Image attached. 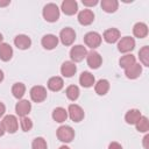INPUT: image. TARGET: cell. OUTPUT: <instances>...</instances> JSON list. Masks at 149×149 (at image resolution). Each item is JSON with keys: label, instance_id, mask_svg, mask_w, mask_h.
<instances>
[{"label": "cell", "instance_id": "6da1fadb", "mask_svg": "<svg viewBox=\"0 0 149 149\" xmlns=\"http://www.w3.org/2000/svg\"><path fill=\"white\" fill-rule=\"evenodd\" d=\"M43 17L48 22H55L59 17V9L55 3H48L43 8Z\"/></svg>", "mask_w": 149, "mask_h": 149}, {"label": "cell", "instance_id": "7a4b0ae2", "mask_svg": "<svg viewBox=\"0 0 149 149\" xmlns=\"http://www.w3.org/2000/svg\"><path fill=\"white\" fill-rule=\"evenodd\" d=\"M57 137L62 142H71L74 137V130L70 126H61L57 129Z\"/></svg>", "mask_w": 149, "mask_h": 149}, {"label": "cell", "instance_id": "3957f363", "mask_svg": "<svg viewBox=\"0 0 149 149\" xmlns=\"http://www.w3.org/2000/svg\"><path fill=\"white\" fill-rule=\"evenodd\" d=\"M30 98L35 102H42L47 98V90L41 85H36L30 90Z\"/></svg>", "mask_w": 149, "mask_h": 149}, {"label": "cell", "instance_id": "277c9868", "mask_svg": "<svg viewBox=\"0 0 149 149\" xmlns=\"http://www.w3.org/2000/svg\"><path fill=\"white\" fill-rule=\"evenodd\" d=\"M59 38L64 45H71L76 40V33L72 28H64L59 34Z\"/></svg>", "mask_w": 149, "mask_h": 149}, {"label": "cell", "instance_id": "5b68a950", "mask_svg": "<svg viewBox=\"0 0 149 149\" xmlns=\"http://www.w3.org/2000/svg\"><path fill=\"white\" fill-rule=\"evenodd\" d=\"M68 113H69L70 119H71L72 121H74V122H79V121H81V120L84 119V111H83V108H81L79 105L71 104V105L69 106Z\"/></svg>", "mask_w": 149, "mask_h": 149}, {"label": "cell", "instance_id": "8992f818", "mask_svg": "<svg viewBox=\"0 0 149 149\" xmlns=\"http://www.w3.org/2000/svg\"><path fill=\"white\" fill-rule=\"evenodd\" d=\"M135 48V41L133 37L125 36L118 43V49L120 52H129Z\"/></svg>", "mask_w": 149, "mask_h": 149}, {"label": "cell", "instance_id": "52a82bcc", "mask_svg": "<svg viewBox=\"0 0 149 149\" xmlns=\"http://www.w3.org/2000/svg\"><path fill=\"white\" fill-rule=\"evenodd\" d=\"M84 41H85V43H86L87 47H90L91 49H94V48H97V47L100 45V43H101V36L98 33H95V31H90V33H87L85 35Z\"/></svg>", "mask_w": 149, "mask_h": 149}, {"label": "cell", "instance_id": "ba28073f", "mask_svg": "<svg viewBox=\"0 0 149 149\" xmlns=\"http://www.w3.org/2000/svg\"><path fill=\"white\" fill-rule=\"evenodd\" d=\"M1 122H2L6 132L13 134L17 130V119L14 115H6Z\"/></svg>", "mask_w": 149, "mask_h": 149}, {"label": "cell", "instance_id": "9c48e42d", "mask_svg": "<svg viewBox=\"0 0 149 149\" xmlns=\"http://www.w3.org/2000/svg\"><path fill=\"white\" fill-rule=\"evenodd\" d=\"M86 55H87V51H86L85 47H83V45H80V44L72 47V49H71V51H70V57H71V59L74 61V62H80V61H83L84 57H86Z\"/></svg>", "mask_w": 149, "mask_h": 149}, {"label": "cell", "instance_id": "30bf717a", "mask_svg": "<svg viewBox=\"0 0 149 149\" xmlns=\"http://www.w3.org/2000/svg\"><path fill=\"white\" fill-rule=\"evenodd\" d=\"M86 57H87V64H88V66L91 69H98L101 65V63H102L101 56L97 51H94V50L90 51L86 55Z\"/></svg>", "mask_w": 149, "mask_h": 149}, {"label": "cell", "instance_id": "8fae6325", "mask_svg": "<svg viewBox=\"0 0 149 149\" xmlns=\"http://www.w3.org/2000/svg\"><path fill=\"white\" fill-rule=\"evenodd\" d=\"M94 20V14L91 9H84L78 14V21L83 26H88L93 22Z\"/></svg>", "mask_w": 149, "mask_h": 149}, {"label": "cell", "instance_id": "7c38bea8", "mask_svg": "<svg viewBox=\"0 0 149 149\" xmlns=\"http://www.w3.org/2000/svg\"><path fill=\"white\" fill-rule=\"evenodd\" d=\"M31 109V104L28 101V100H20L16 106H15V111H16V114L19 116H26Z\"/></svg>", "mask_w": 149, "mask_h": 149}, {"label": "cell", "instance_id": "4fadbf2b", "mask_svg": "<svg viewBox=\"0 0 149 149\" xmlns=\"http://www.w3.org/2000/svg\"><path fill=\"white\" fill-rule=\"evenodd\" d=\"M41 42H42V45L45 49L51 50V49H54V48L57 47V44H58V37H56L52 34H48V35H44L42 37V41Z\"/></svg>", "mask_w": 149, "mask_h": 149}, {"label": "cell", "instance_id": "5bb4252c", "mask_svg": "<svg viewBox=\"0 0 149 149\" xmlns=\"http://www.w3.org/2000/svg\"><path fill=\"white\" fill-rule=\"evenodd\" d=\"M62 10L66 15H73L78 10V5L74 0H65L62 2Z\"/></svg>", "mask_w": 149, "mask_h": 149}, {"label": "cell", "instance_id": "9a60e30c", "mask_svg": "<svg viewBox=\"0 0 149 149\" xmlns=\"http://www.w3.org/2000/svg\"><path fill=\"white\" fill-rule=\"evenodd\" d=\"M120 38V31L116 28H109L104 33V40L107 43H115Z\"/></svg>", "mask_w": 149, "mask_h": 149}, {"label": "cell", "instance_id": "2e32d148", "mask_svg": "<svg viewBox=\"0 0 149 149\" xmlns=\"http://www.w3.org/2000/svg\"><path fill=\"white\" fill-rule=\"evenodd\" d=\"M141 72H142V66H141L140 64H137V63L133 64L132 66H129V68H127V69L125 70V74H126V77L129 78V79H135V78H137V77L141 74Z\"/></svg>", "mask_w": 149, "mask_h": 149}, {"label": "cell", "instance_id": "e0dca14e", "mask_svg": "<svg viewBox=\"0 0 149 149\" xmlns=\"http://www.w3.org/2000/svg\"><path fill=\"white\" fill-rule=\"evenodd\" d=\"M14 43L15 45L21 49V50H24V49H28L31 44V40L27 36V35H17L14 40Z\"/></svg>", "mask_w": 149, "mask_h": 149}, {"label": "cell", "instance_id": "ac0fdd59", "mask_svg": "<svg viewBox=\"0 0 149 149\" xmlns=\"http://www.w3.org/2000/svg\"><path fill=\"white\" fill-rule=\"evenodd\" d=\"M77 71V68L74 65V63L72 62H64L62 64V68H61V72L64 77H72Z\"/></svg>", "mask_w": 149, "mask_h": 149}, {"label": "cell", "instance_id": "d6986e66", "mask_svg": "<svg viewBox=\"0 0 149 149\" xmlns=\"http://www.w3.org/2000/svg\"><path fill=\"white\" fill-rule=\"evenodd\" d=\"M13 56V49L9 44L7 43H1L0 44V59L3 62H7L12 58Z\"/></svg>", "mask_w": 149, "mask_h": 149}, {"label": "cell", "instance_id": "ffe728a7", "mask_svg": "<svg viewBox=\"0 0 149 149\" xmlns=\"http://www.w3.org/2000/svg\"><path fill=\"white\" fill-rule=\"evenodd\" d=\"M141 116L142 115H141V112L139 109H129L125 115V120L129 125H135Z\"/></svg>", "mask_w": 149, "mask_h": 149}, {"label": "cell", "instance_id": "44dd1931", "mask_svg": "<svg viewBox=\"0 0 149 149\" xmlns=\"http://www.w3.org/2000/svg\"><path fill=\"white\" fill-rule=\"evenodd\" d=\"M133 33H134V35H135L136 37H139V38H143V37H146V36L148 35V27H147L146 23H143V22H139V23H136V24L134 26V28H133Z\"/></svg>", "mask_w": 149, "mask_h": 149}, {"label": "cell", "instance_id": "7402d4cb", "mask_svg": "<svg viewBox=\"0 0 149 149\" xmlns=\"http://www.w3.org/2000/svg\"><path fill=\"white\" fill-rule=\"evenodd\" d=\"M79 83L84 87H91L94 84V77H93L92 73H90L87 71H84L79 77Z\"/></svg>", "mask_w": 149, "mask_h": 149}, {"label": "cell", "instance_id": "603a6c76", "mask_svg": "<svg viewBox=\"0 0 149 149\" xmlns=\"http://www.w3.org/2000/svg\"><path fill=\"white\" fill-rule=\"evenodd\" d=\"M63 85H64L63 79H62L61 77H57V76L51 77V78L48 80V87H49V90L55 91V92H56V91L62 90Z\"/></svg>", "mask_w": 149, "mask_h": 149}, {"label": "cell", "instance_id": "cb8c5ba5", "mask_svg": "<svg viewBox=\"0 0 149 149\" xmlns=\"http://www.w3.org/2000/svg\"><path fill=\"white\" fill-rule=\"evenodd\" d=\"M52 118L56 122H64L68 118V111H65L63 107H57L52 112Z\"/></svg>", "mask_w": 149, "mask_h": 149}, {"label": "cell", "instance_id": "d4e9b609", "mask_svg": "<svg viewBox=\"0 0 149 149\" xmlns=\"http://www.w3.org/2000/svg\"><path fill=\"white\" fill-rule=\"evenodd\" d=\"M118 1L116 0H102L101 1V8L106 13H114L118 9Z\"/></svg>", "mask_w": 149, "mask_h": 149}, {"label": "cell", "instance_id": "484cf974", "mask_svg": "<svg viewBox=\"0 0 149 149\" xmlns=\"http://www.w3.org/2000/svg\"><path fill=\"white\" fill-rule=\"evenodd\" d=\"M95 92H97V94H99V95H105L107 92H108V90H109V83H108V80H106V79H100L97 84H95Z\"/></svg>", "mask_w": 149, "mask_h": 149}, {"label": "cell", "instance_id": "4316f807", "mask_svg": "<svg viewBox=\"0 0 149 149\" xmlns=\"http://www.w3.org/2000/svg\"><path fill=\"white\" fill-rule=\"evenodd\" d=\"M119 63H120V66L126 70L127 68H129L133 64H135V56H133L132 54L130 55H125V56H122L120 58V62Z\"/></svg>", "mask_w": 149, "mask_h": 149}, {"label": "cell", "instance_id": "83f0119b", "mask_svg": "<svg viewBox=\"0 0 149 149\" xmlns=\"http://www.w3.org/2000/svg\"><path fill=\"white\" fill-rule=\"evenodd\" d=\"M24 92H26V86H24V84H22V83H16V84H14L13 87H12V93H13V95H14L15 98H17V99L22 98L23 94H24Z\"/></svg>", "mask_w": 149, "mask_h": 149}, {"label": "cell", "instance_id": "f1b7e54d", "mask_svg": "<svg viewBox=\"0 0 149 149\" xmlns=\"http://www.w3.org/2000/svg\"><path fill=\"white\" fill-rule=\"evenodd\" d=\"M135 125H136V129L140 133H146L149 130V120L147 116H141Z\"/></svg>", "mask_w": 149, "mask_h": 149}, {"label": "cell", "instance_id": "f546056e", "mask_svg": "<svg viewBox=\"0 0 149 149\" xmlns=\"http://www.w3.org/2000/svg\"><path fill=\"white\" fill-rule=\"evenodd\" d=\"M139 57H140V61L142 62L143 65L146 66H149V47H143L142 49H140L139 51Z\"/></svg>", "mask_w": 149, "mask_h": 149}, {"label": "cell", "instance_id": "4dcf8cb0", "mask_svg": "<svg viewBox=\"0 0 149 149\" xmlns=\"http://www.w3.org/2000/svg\"><path fill=\"white\" fill-rule=\"evenodd\" d=\"M66 97L70 100H76L79 97V88L76 85H70L66 88Z\"/></svg>", "mask_w": 149, "mask_h": 149}, {"label": "cell", "instance_id": "1f68e13d", "mask_svg": "<svg viewBox=\"0 0 149 149\" xmlns=\"http://www.w3.org/2000/svg\"><path fill=\"white\" fill-rule=\"evenodd\" d=\"M33 149H47V142L43 137H36L31 144Z\"/></svg>", "mask_w": 149, "mask_h": 149}, {"label": "cell", "instance_id": "d6a6232c", "mask_svg": "<svg viewBox=\"0 0 149 149\" xmlns=\"http://www.w3.org/2000/svg\"><path fill=\"white\" fill-rule=\"evenodd\" d=\"M21 128H22V130H24V132L30 130V129L33 128V121H31L29 118L23 116L22 120H21Z\"/></svg>", "mask_w": 149, "mask_h": 149}, {"label": "cell", "instance_id": "836d02e7", "mask_svg": "<svg viewBox=\"0 0 149 149\" xmlns=\"http://www.w3.org/2000/svg\"><path fill=\"white\" fill-rule=\"evenodd\" d=\"M83 3L87 7H91V6H95L98 3V0H83Z\"/></svg>", "mask_w": 149, "mask_h": 149}, {"label": "cell", "instance_id": "e575fe53", "mask_svg": "<svg viewBox=\"0 0 149 149\" xmlns=\"http://www.w3.org/2000/svg\"><path fill=\"white\" fill-rule=\"evenodd\" d=\"M108 149H122V147H121V144L118 143V142H112V143L109 144Z\"/></svg>", "mask_w": 149, "mask_h": 149}, {"label": "cell", "instance_id": "d590c367", "mask_svg": "<svg viewBox=\"0 0 149 149\" xmlns=\"http://www.w3.org/2000/svg\"><path fill=\"white\" fill-rule=\"evenodd\" d=\"M143 146L146 149H149V135H146L143 139Z\"/></svg>", "mask_w": 149, "mask_h": 149}, {"label": "cell", "instance_id": "8d00e7d4", "mask_svg": "<svg viewBox=\"0 0 149 149\" xmlns=\"http://www.w3.org/2000/svg\"><path fill=\"white\" fill-rule=\"evenodd\" d=\"M5 112H6V107H5V105H3V104L0 101V118H1V116L5 114Z\"/></svg>", "mask_w": 149, "mask_h": 149}, {"label": "cell", "instance_id": "74e56055", "mask_svg": "<svg viewBox=\"0 0 149 149\" xmlns=\"http://www.w3.org/2000/svg\"><path fill=\"white\" fill-rule=\"evenodd\" d=\"M9 0H6V1H2V0H0V7H5V6H7V5H9Z\"/></svg>", "mask_w": 149, "mask_h": 149}, {"label": "cell", "instance_id": "f35d334b", "mask_svg": "<svg viewBox=\"0 0 149 149\" xmlns=\"http://www.w3.org/2000/svg\"><path fill=\"white\" fill-rule=\"evenodd\" d=\"M5 128H3V125H2V122H0V136H2L3 134H5Z\"/></svg>", "mask_w": 149, "mask_h": 149}, {"label": "cell", "instance_id": "ab89813d", "mask_svg": "<svg viewBox=\"0 0 149 149\" xmlns=\"http://www.w3.org/2000/svg\"><path fill=\"white\" fill-rule=\"evenodd\" d=\"M2 79H3V72L0 70V81H2Z\"/></svg>", "mask_w": 149, "mask_h": 149}, {"label": "cell", "instance_id": "60d3db41", "mask_svg": "<svg viewBox=\"0 0 149 149\" xmlns=\"http://www.w3.org/2000/svg\"><path fill=\"white\" fill-rule=\"evenodd\" d=\"M59 149H70V148H69V147H66V146H62Z\"/></svg>", "mask_w": 149, "mask_h": 149}, {"label": "cell", "instance_id": "b9f144b4", "mask_svg": "<svg viewBox=\"0 0 149 149\" xmlns=\"http://www.w3.org/2000/svg\"><path fill=\"white\" fill-rule=\"evenodd\" d=\"M2 38H3V37H2V35L0 34V44H1V42H2Z\"/></svg>", "mask_w": 149, "mask_h": 149}]
</instances>
